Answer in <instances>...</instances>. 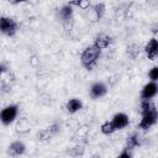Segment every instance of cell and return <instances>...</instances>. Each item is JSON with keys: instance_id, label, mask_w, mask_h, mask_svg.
I'll use <instances>...</instances> for the list:
<instances>
[{"instance_id": "15", "label": "cell", "mask_w": 158, "mask_h": 158, "mask_svg": "<svg viewBox=\"0 0 158 158\" xmlns=\"http://www.w3.org/2000/svg\"><path fill=\"white\" fill-rule=\"evenodd\" d=\"M65 109L69 114H75L78 111H80L83 109V102L81 100L77 99V98H73V99H69L65 104Z\"/></svg>"}, {"instance_id": "4", "label": "cell", "mask_w": 158, "mask_h": 158, "mask_svg": "<svg viewBox=\"0 0 158 158\" xmlns=\"http://www.w3.org/2000/svg\"><path fill=\"white\" fill-rule=\"evenodd\" d=\"M19 114V106L17 105H7L0 111V121L2 125L9 126L15 121Z\"/></svg>"}, {"instance_id": "3", "label": "cell", "mask_w": 158, "mask_h": 158, "mask_svg": "<svg viewBox=\"0 0 158 158\" xmlns=\"http://www.w3.org/2000/svg\"><path fill=\"white\" fill-rule=\"evenodd\" d=\"M59 17L62 20V25H63L64 30L65 31H70L73 28V23H74L73 6L70 4H67V5L62 6L60 10H59Z\"/></svg>"}, {"instance_id": "14", "label": "cell", "mask_w": 158, "mask_h": 158, "mask_svg": "<svg viewBox=\"0 0 158 158\" xmlns=\"http://www.w3.org/2000/svg\"><path fill=\"white\" fill-rule=\"evenodd\" d=\"M58 131H59V126H58L57 123H54V125H52V126H49V127H47V128L40 131V132L37 133V138L41 139V141H48V139H49L52 136H54Z\"/></svg>"}, {"instance_id": "1", "label": "cell", "mask_w": 158, "mask_h": 158, "mask_svg": "<svg viewBox=\"0 0 158 158\" xmlns=\"http://www.w3.org/2000/svg\"><path fill=\"white\" fill-rule=\"evenodd\" d=\"M101 57V49L94 43L85 47L80 54V63L86 70H93Z\"/></svg>"}, {"instance_id": "20", "label": "cell", "mask_w": 158, "mask_h": 158, "mask_svg": "<svg viewBox=\"0 0 158 158\" xmlns=\"http://www.w3.org/2000/svg\"><path fill=\"white\" fill-rule=\"evenodd\" d=\"M133 154H132V151L131 149H127V148H123V151L120 153V156L118 157H121V158H131Z\"/></svg>"}, {"instance_id": "22", "label": "cell", "mask_w": 158, "mask_h": 158, "mask_svg": "<svg viewBox=\"0 0 158 158\" xmlns=\"http://www.w3.org/2000/svg\"><path fill=\"white\" fill-rule=\"evenodd\" d=\"M11 4H20V2H27L28 0H9Z\"/></svg>"}, {"instance_id": "19", "label": "cell", "mask_w": 158, "mask_h": 158, "mask_svg": "<svg viewBox=\"0 0 158 158\" xmlns=\"http://www.w3.org/2000/svg\"><path fill=\"white\" fill-rule=\"evenodd\" d=\"M148 78L151 79V81H157L158 80V67H153L148 72Z\"/></svg>"}, {"instance_id": "2", "label": "cell", "mask_w": 158, "mask_h": 158, "mask_svg": "<svg viewBox=\"0 0 158 158\" xmlns=\"http://www.w3.org/2000/svg\"><path fill=\"white\" fill-rule=\"evenodd\" d=\"M19 23L9 16H0V35L12 37L16 35Z\"/></svg>"}, {"instance_id": "10", "label": "cell", "mask_w": 158, "mask_h": 158, "mask_svg": "<svg viewBox=\"0 0 158 158\" xmlns=\"http://www.w3.org/2000/svg\"><path fill=\"white\" fill-rule=\"evenodd\" d=\"M157 91H158L157 83L156 81H149L142 88L139 96H141V99H153L157 95Z\"/></svg>"}, {"instance_id": "13", "label": "cell", "mask_w": 158, "mask_h": 158, "mask_svg": "<svg viewBox=\"0 0 158 158\" xmlns=\"http://www.w3.org/2000/svg\"><path fill=\"white\" fill-rule=\"evenodd\" d=\"M141 144H142V137H141V135L137 133V132H133V133H131L130 136H127L126 143H125V148L132 151V149L139 147Z\"/></svg>"}, {"instance_id": "24", "label": "cell", "mask_w": 158, "mask_h": 158, "mask_svg": "<svg viewBox=\"0 0 158 158\" xmlns=\"http://www.w3.org/2000/svg\"><path fill=\"white\" fill-rule=\"evenodd\" d=\"M4 70H5V68H4V65H2V64H0V74H1V73H2Z\"/></svg>"}, {"instance_id": "9", "label": "cell", "mask_w": 158, "mask_h": 158, "mask_svg": "<svg viewBox=\"0 0 158 158\" xmlns=\"http://www.w3.org/2000/svg\"><path fill=\"white\" fill-rule=\"evenodd\" d=\"M93 43L102 51V49H105V48H107V47L111 46L112 38H111V36H109L107 33L100 32V33H98V35L94 37V42H93Z\"/></svg>"}, {"instance_id": "5", "label": "cell", "mask_w": 158, "mask_h": 158, "mask_svg": "<svg viewBox=\"0 0 158 158\" xmlns=\"http://www.w3.org/2000/svg\"><path fill=\"white\" fill-rule=\"evenodd\" d=\"M142 118L141 121L138 122V128L143 130V131H147L149 130L152 126H154L157 123V118H158V111H154V112H149V114H144V115H141Z\"/></svg>"}, {"instance_id": "8", "label": "cell", "mask_w": 158, "mask_h": 158, "mask_svg": "<svg viewBox=\"0 0 158 158\" xmlns=\"http://www.w3.org/2000/svg\"><path fill=\"white\" fill-rule=\"evenodd\" d=\"M144 53L149 60H156V58L158 57V41L156 37H152L147 42V44L144 46Z\"/></svg>"}, {"instance_id": "21", "label": "cell", "mask_w": 158, "mask_h": 158, "mask_svg": "<svg viewBox=\"0 0 158 158\" xmlns=\"http://www.w3.org/2000/svg\"><path fill=\"white\" fill-rule=\"evenodd\" d=\"M73 151H75V153H73V156H83L84 154V147L83 146H77L75 148H73Z\"/></svg>"}, {"instance_id": "18", "label": "cell", "mask_w": 158, "mask_h": 158, "mask_svg": "<svg viewBox=\"0 0 158 158\" xmlns=\"http://www.w3.org/2000/svg\"><path fill=\"white\" fill-rule=\"evenodd\" d=\"M127 54L131 57V58H136L138 54H139V46L137 44H131L127 47Z\"/></svg>"}, {"instance_id": "11", "label": "cell", "mask_w": 158, "mask_h": 158, "mask_svg": "<svg viewBox=\"0 0 158 158\" xmlns=\"http://www.w3.org/2000/svg\"><path fill=\"white\" fill-rule=\"evenodd\" d=\"M111 121H112V123H114L116 131L127 127L128 123H130V118H128V116H127L125 112H117V114H115Z\"/></svg>"}, {"instance_id": "16", "label": "cell", "mask_w": 158, "mask_h": 158, "mask_svg": "<svg viewBox=\"0 0 158 158\" xmlns=\"http://www.w3.org/2000/svg\"><path fill=\"white\" fill-rule=\"evenodd\" d=\"M100 131H101V133L109 136V135H112V133L116 131V128H115L112 121H105V122L100 126Z\"/></svg>"}, {"instance_id": "17", "label": "cell", "mask_w": 158, "mask_h": 158, "mask_svg": "<svg viewBox=\"0 0 158 158\" xmlns=\"http://www.w3.org/2000/svg\"><path fill=\"white\" fill-rule=\"evenodd\" d=\"M69 4L72 6H78L80 9H83V10H86L89 7V5H90V0H70Z\"/></svg>"}, {"instance_id": "6", "label": "cell", "mask_w": 158, "mask_h": 158, "mask_svg": "<svg viewBox=\"0 0 158 158\" xmlns=\"http://www.w3.org/2000/svg\"><path fill=\"white\" fill-rule=\"evenodd\" d=\"M105 11H106L105 4L104 2H98V4L91 6L88 16H89L91 22H98V21H100L102 19V16L105 15Z\"/></svg>"}, {"instance_id": "7", "label": "cell", "mask_w": 158, "mask_h": 158, "mask_svg": "<svg viewBox=\"0 0 158 158\" xmlns=\"http://www.w3.org/2000/svg\"><path fill=\"white\" fill-rule=\"evenodd\" d=\"M107 93V86L102 81H95L90 86V98L91 99H100L105 96Z\"/></svg>"}, {"instance_id": "12", "label": "cell", "mask_w": 158, "mask_h": 158, "mask_svg": "<svg viewBox=\"0 0 158 158\" xmlns=\"http://www.w3.org/2000/svg\"><path fill=\"white\" fill-rule=\"evenodd\" d=\"M26 151V146L21 141H14L9 147H7V154L11 157H17L23 154Z\"/></svg>"}, {"instance_id": "23", "label": "cell", "mask_w": 158, "mask_h": 158, "mask_svg": "<svg viewBox=\"0 0 158 158\" xmlns=\"http://www.w3.org/2000/svg\"><path fill=\"white\" fill-rule=\"evenodd\" d=\"M152 32H153V33H157V23L153 25V27H152Z\"/></svg>"}]
</instances>
